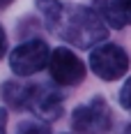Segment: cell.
Listing matches in <instances>:
<instances>
[{"instance_id": "cell-1", "label": "cell", "mask_w": 131, "mask_h": 134, "mask_svg": "<svg viewBox=\"0 0 131 134\" xmlns=\"http://www.w3.org/2000/svg\"><path fill=\"white\" fill-rule=\"evenodd\" d=\"M37 9L51 32L78 49H90L108 37L106 23L90 7L62 0H37Z\"/></svg>"}, {"instance_id": "cell-2", "label": "cell", "mask_w": 131, "mask_h": 134, "mask_svg": "<svg viewBox=\"0 0 131 134\" xmlns=\"http://www.w3.org/2000/svg\"><path fill=\"white\" fill-rule=\"evenodd\" d=\"M2 99L14 109H28L39 118L55 120L60 118L65 95L48 83H21V81H5L2 83Z\"/></svg>"}, {"instance_id": "cell-3", "label": "cell", "mask_w": 131, "mask_h": 134, "mask_svg": "<svg viewBox=\"0 0 131 134\" xmlns=\"http://www.w3.org/2000/svg\"><path fill=\"white\" fill-rule=\"evenodd\" d=\"M113 125V113L104 97H92L88 104H80L71 116V127L78 134H108Z\"/></svg>"}, {"instance_id": "cell-4", "label": "cell", "mask_w": 131, "mask_h": 134, "mask_svg": "<svg viewBox=\"0 0 131 134\" xmlns=\"http://www.w3.org/2000/svg\"><path fill=\"white\" fill-rule=\"evenodd\" d=\"M51 49L44 40H28L9 53V67L16 76H30L48 65Z\"/></svg>"}, {"instance_id": "cell-5", "label": "cell", "mask_w": 131, "mask_h": 134, "mask_svg": "<svg viewBox=\"0 0 131 134\" xmlns=\"http://www.w3.org/2000/svg\"><path fill=\"white\" fill-rule=\"evenodd\" d=\"M90 67L92 72L104 81H117L120 76L127 74L129 69V55L127 51L117 44H104L94 49L90 55Z\"/></svg>"}, {"instance_id": "cell-6", "label": "cell", "mask_w": 131, "mask_h": 134, "mask_svg": "<svg viewBox=\"0 0 131 134\" xmlns=\"http://www.w3.org/2000/svg\"><path fill=\"white\" fill-rule=\"evenodd\" d=\"M48 72L55 83L60 86H78L85 79V65L71 49H55L48 55Z\"/></svg>"}, {"instance_id": "cell-7", "label": "cell", "mask_w": 131, "mask_h": 134, "mask_svg": "<svg viewBox=\"0 0 131 134\" xmlns=\"http://www.w3.org/2000/svg\"><path fill=\"white\" fill-rule=\"evenodd\" d=\"M97 14L113 28L131 26V0H97Z\"/></svg>"}, {"instance_id": "cell-8", "label": "cell", "mask_w": 131, "mask_h": 134, "mask_svg": "<svg viewBox=\"0 0 131 134\" xmlns=\"http://www.w3.org/2000/svg\"><path fill=\"white\" fill-rule=\"evenodd\" d=\"M16 134H51V130H48V125H44V122L26 120V122H21V125H18Z\"/></svg>"}, {"instance_id": "cell-9", "label": "cell", "mask_w": 131, "mask_h": 134, "mask_svg": "<svg viewBox=\"0 0 131 134\" xmlns=\"http://www.w3.org/2000/svg\"><path fill=\"white\" fill-rule=\"evenodd\" d=\"M120 104L131 113V79L127 81V83L122 86V90H120Z\"/></svg>"}, {"instance_id": "cell-10", "label": "cell", "mask_w": 131, "mask_h": 134, "mask_svg": "<svg viewBox=\"0 0 131 134\" xmlns=\"http://www.w3.org/2000/svg\"><path fill=\"white\" fill-rule=\"evenodd\" d=\"M7 53V35H5V28L0 26V58Z\"/></svg>"}, {"instance_id": "cell-11", "label": "cell", "mask_w": 131, "mask_h": 134, "mask_svg": "<svg viewBox=\"0 0 131 134\" xmlns=\"http://www.w3.org/2000/svg\"><path fill=\"white\" fill-rule=\"evenodd\" d=\"M7 111L5 109H0V134H7Z\"/></svg>"}, {"instance_id": "cell-12", "label": "cell", "mask_w": 131, "mask_h": 134, "mask_svg": "<svg viewBox=\"0 0 131 134\" xmlns=\"http://www.w3.org/2000/svg\"><path fill=\"white\" fill-rule=\"evenodd\" d=\"M12 2H14V0H0V9H5V7H9Z\"/></svg>"}, {"instance_id": "cell-13", "label": "cell", "mask_w": 131, "mask_h": 134, "mask_svg": "<svg viewBox=\"0 0 131 134\" xmlns=\"http://www.w3.org/2000/svg\"><path fill=\"white\" fill-rule=\"evenodd\" d=\"M122 134H131V125H127V127L122 130Z\"/></svg>"}]
</instances>
